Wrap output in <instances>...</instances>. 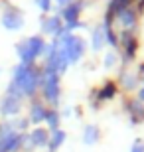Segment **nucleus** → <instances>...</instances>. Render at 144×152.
<instances>
[{"mask_svg": "<svg viewBox=\"0 0 144 152\" xmlns=\"http://www.w3.org/2000/svg\"><path fill=\"white\" fill-rule=\"evenodd\" d=\"M42 48H44V39L42 38H30V39H26V42H22V44L18 45V53L22 57L24 65H30V61H34L38 57Z\"/></svg>", "mask_w": 144, "mask_h": 152, "instance_id": "1", "label": "nucleus"}, {"mask_svg": "<svg viewBox=\"0 0 144 152\" xmlns=\"http://www.w3.org/2000/svg\"><path fill=\"white\" fill-rule=\"evenodd\" d=\"M38 83H39V71L30 65L26 77H24L22 81H20V85H16V87L22 91L24 95H32L34 91H36V87H38ZM12 85H14V83H12Z\"/></svg>", "mask_w": 144, "mask_h": 152, "instance_id": "2", "label": "nucleus"}, {"mask_svg": "<svg viewBox=\"0 0 144 152\" xmlns=\"http://www.w3.org/2000/svg\"><path fill=\"white\" fill-rule=\"evenodd\" d=\"M44 95L48 101L56 103L59 97V79L57 73H45V83H44Z\"/></svg>", "mask_w": 144, "mask_h": 152, "instance_id": "3", "label": "nucleus"}, {"mask_svg": "<svg viewBox=\"0 0 144 152\" xmlns=\"http://www.w3.org/2000/svg\"><path fill=\"white\" fill-rule=\"evenodd\" d=\"M2 26L8 30L22 28V16L18 14V10H6L4 16H2Z\"/></svg>", "mask_w": 144, "mask_h": 152, "instance_id": "4", "label": "nucleus"}, {"mask_svg": "<svg viewBox=\"0 0 144 152\" xmlns=\"http://www.w3.org/2000/svg\"><path fill=\"white\" fill-rule=\"evenodd\" d=\"M79 12H81V4H71L63 10V18L67 20V30H73L79 26V20H77Z\"/></svg>", "mask_w": 144, "mask_h": 152, "instance_id": "5", "label": "nucleus"}, {"mask_svg": "<svg viewBox=\"0 0 144 152\" xmlns=\"http://www.w3.org/2000/svg\"><path fill=\"white\" fill-rule=\"evenodd\" d=\"M18 111H20V99H16V97H6L4 101H2V105H0V113L4 115V117H10V115H16Z\"/></svg>", "mask_w": 144, "mask_h": 152, "instance_id": "6", "label": "nucleus"}, {"mask_svg": "<svg viewBox=\"0 0 144 152\" xmlns=\"http://www.w3.org/2000/svg\"><path fill=\"white\" fill-rule=\"evenodd\" d=\"M28 140H30L28 148H32V146H42V144H45V142L50 140V134H48V130L38 129V130H34L32 134L28 136Z\"/></svg>", "mask_w": 144, "mask_h": 152, "instance_id": "7", "label": "nucleus"}, {"mask_svg": "<svg viewBox=\"0 0 144 152\" xmlns=\"http://www.w3.org/2000/svg\"><path fill=\"white\" fill-rule=\"evenodd\" d=\"M45 113H48V111L44 109V105H42V103H34V105H32V115H30V121H32V123H39V121H44V118H45Z\"/></svg>", "mask_w": 144, "mask_h": 152, "instance_id": "8", "label": "nucleus"}, {"mask_svg": "<svg viewBox=\"0 0 144 152\" xmlns=\"http://www.w3.org/2000/svg\"><path fill=\"white\" fill-rule=\"evenodd\" d=\"M65 140V132H61V130H53V134H50V150H57L59 144Z\"/></svg>", "mask_w": 144, "mask_h": 152, "instance_id": "9", "label": "nucleus"}, {"mask_svg": "<svg viewBox=\"0 0 144 152\" xmlns=\"http://www.w3.org/2000/svg\"><path fill=\"white\" fill-rule=\"evenodd\" d=\"M61 30V24H59V18H50L44 22V32H50V34H57Z\"/></svg>", "mask_w": 144, "mask_h": 152, "instance_id": "10", "label": "nucleus"}, {"mask_svg": "<svg viewBox=\"0 0 144 152\" xmlns=\"http://www.w3.org/2000/svg\"><path fill=\"white\" fill-rule=\"evenodd\" d=\"M97 136H99V130H97V126H87L85 129V136H83V142L85 144H93L95 140H97Z\"/></svg>", "mask_w": 144, "mask_h": 152, "instance_id": "11", "label": "nucleus"}, {"mask_svg": "<svg viewBox=\"0 0 144 152\" xmlns=\"http://www.w3.org/2000/svg\"><path fill=\"white\" fill-rule=\"evenodd\" d=\"M105 28H97L93 32V50H101L103 48V39H105Z\"/></svg>", "mask_w": 144, "mask_h": 152, "instance_id": "12", "label": "nucleus"}, {"mask_svg": "<svg viewBox=\"0 0 144 152\" xmlns=\"http://www.w3.org/2000/svg\"><path fill=\"white\" fill-rule=\"evenodd\" d=\"M115 93H116V85L115 83H107L105 87L101 89L99 99H111V97H115Z\"/></svg>", "mask_w": 144, "mask_h": 152, "instance_id": "13", "label": "nucleus"}, {"mask_svg": "<svg viewBox=\"0 0 144 152\" xmlns=\"http://www.w3.org/2000/svg\"><path fill=\"white\" fill-rule=\"evenodd\" d=\"M45 121H48V124H50L51 130H57V124H59V118H57V113H45Z\"/></svg>", "mask_w": 144, "mask_h": 152, "instance_id": "14", "label": "nucleus"}, {"mask_svg": "<svg viewBox=\"0 0 144 152\" xmlns=\"http://www.w3.org/2000/svg\"><path fill=\"white\" fill-rule=\"evenodd\" d=\"M121 20H122L124 26H132V24H134V14L130 10H122L121 12Z\"/></svg>", "mask_w": 144, "mask_h": 152, "instance_id": "15", "label": "nucleus"}, {"mask_svg": "<svg viewBox=\"0 0 144 152\" xmlns=\"http://www.w3.org/2000/svg\"><path fill=\"white\" fill-rule=\"evenodd\" d=\"M134 50H136V42H134L132 38H128V42H126V53H128V57H132Z\"/></svg>", "mask_w": 144, "mask_h": 152, "instance_id": "16", "label": "nucleus"}, {"mask_svg": "<svg viewBox=\"0 0 144 152\" xmlns=\"http://www.w3.org/2000/svg\"><path fill=\"white\" fill-rule=\"evenodd\" d=\"M36 4H39V8L44 12H50V6H51V0H34Z\"/></svg>", "mask_w": 144, "mask_h": 152, "instance_id": "17", "label": "nucleus"}, {"mask_svg": "<svg viewBox=\"0 0 144 152\" xmlns=\"http://www.w3.org/2000/svg\"><path fill=\"white\" fill-rule=\"evenodd\" d=\"M113 63H115V56H113V53H109V56L105 57V65H107V67H111Z\"/></svg>", "mask_w": 144, "mask_h": 152, "instance_id": "18", "label": "nucleus"}, {"mask_svg": "<svg viewBox=\"0 0 144 152\" xmlns=\"http://www.w3.org/2000/svg\"><path fill=\"white\" fill-rule=\"evenodd\" d=\"M132 152H144V146L140 144V142H136V144H134V148H132Z\"/></svg>", "mask_w": 144, "mask_h": 152, "instance_id": "19", "label": "nucleus"}, {"mask_svg": "<svg viewBox=\"0 0 144 152\" xmlns=\"http://www.w3.org/2000/svg\"><path fill=\"white\" fill-rule=\"evenodd\" d=\"M57 2H59V4L63 6V4H69V2H71V0H57Z\"/></svg>", "mask_w": 144, "mask_h": 152, "instance_id": "20", "label": "nucleus"}, {"mask_svg": "<svg viewBox=\"0 0 144 152\" xmlns=\"http://www.w3.org/2000/svg\"><path fill=\"white\" fill-rule=\"evenodd\" d=\"M140 99H142V101H144V89L140 91Z\"/></svg>", "mask_w": 144, "mask_h": 152, "instance_id": "21", "label": "nucleus"}, {"mask_svg": "<svg viewBox=\"0 0 144 152\" xmlns=\"http://www.w3.org/2000/svg\"><path fill=\"white\" fill-rule=\"evenodd\" d=\"M0 152H4V150H2V148H0Z\"/></svg>", "mask_w": 144, "mask_h": 152, "instance_id": "22", "label": "nucleus"}]
</instances>
